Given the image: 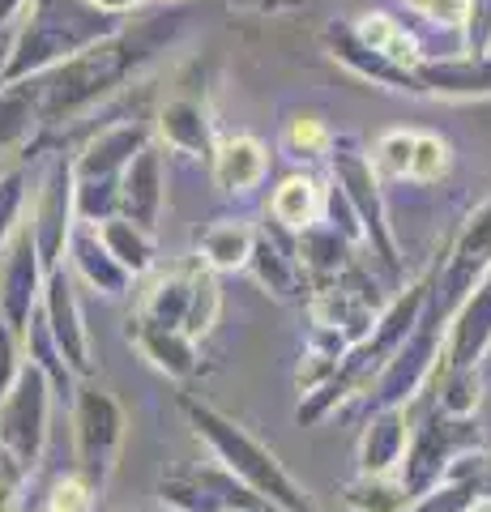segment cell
I'll use <instances>...</instances> for the list:
<instances>
[{"mask_svg":"<svg viewBox=\"0 0 491 512\" xmlns=\"http://www.w3.org/2000/svg\"><path fill=\"white\" fill-rule=\"evenodd\" d=\"M180 30H184L180 9L146 13V18H137V26H120L116 35H107L94 47H86L82 56L65 60L56 73L43 77V124H65L90 111L94 103H103L133 73L146 69L158 52H167V43Z\"/></svg>","mask_w":491,"mask_h":512,"instance_id":"6da1fadb","label":"cell"},{"mask_svg":"<svg viewBox=\"0 0 491 512\" xmlns=\"http://www.w3.org/2000/svg\"><path fill=\"white\" fill-rule=\"evenodd\" d=\"M180 410L188 427H193V436L214 453L218 466L240 478L252 495H261L265 504H274L282 512H321L312 495L291 478V470L257 436H248V427L227 419L210 402H197V397H180Z\"/></svg>","mask_w":491,"mask_h":512,"instance_id":"7a4b0ae2","label":"cell"},{"mask_svg":"<svg viewBox=\"0 0 491 512\" xmlns=\"http://www.w3.org/2000/svg\"><path fill=\"white\" fill-rule=\"evenodd\" d=\"M124 22L103 13L90 0H30V18L13 35L9 73L5 82H26V77H47L65 60L82 56L86 47L116 35Z\"/></svg>","mask_w":491,"mask_h":512,"instance_id":"3957f363","label":"cell"},{"mask_svg":"<svg viewBox=\"0 0 491 512\" xmlns=\"http://www.w3.org/2000/svg\"><path fill=\"white\" fill-rule=\"evenodd\" d=\"M474 448H483V427L479 419H462V414H445L432 410L427 419L410 431V448L402 461V483L410 487V495H423L440 487L449 478V470L462 461Z\"/></svg>","mask_w":491,"mask_h":512,"instance_id":"277c9868","label":"cell"},{"mask_svg":"<svg viewBox=\"0 0 491 512\" xmlns=\"http://www.w3.org/2000/svg\"><path fill=\"white\" fill-rule=\"evenodd\" d=\"M449 320L453 316L436 303V286H432V299H427L415 333H410V338L398 346V355L380 367V376L372 384V402L376 406H410V402H415V393H423V384L436 376L440 359H445Z\"/></svg>","mask_w":491,"mask_h":512,"instance_id":"5b68a950","label":"cell"},{"mask_svg":"<svg viewBox=\"0 0 491 512\" xmlns=\"http://www.w3.org/2000/svg\"><path fill=\"white\" fill-rule=\"evenodd\" d=\"M120 444H124L120 402L99 384H82L73 393V453H77V474L94 491H103L107 478L116 474Z\"/></svg>","mask_w":491,"mask_h":512,"instance_id":"8992f818","label":"cell"},{"mask_svg":"<svg viewBox=\"0 0 491 512\" xmlns=\"http://www.w3.org/2000/svg\"><path fill=\"white\" fill-rule=\"evenodd\" d=\"M329 171H334V184L351 197L355 214L363 222V235H368V248L393 274L398 269V244H393V231H389V210H385V192H380V171L372 163V154H363L351 137H338L334 150H329Z\"/></svg>","mask_w":491,"mask_h":512,"instance_id":"52a82bcc","label":"cell"},{"mask_svg":"<svg viewBox=\"0 0 491 512\" xmlns=\"http://www.w3.org/2000/svg\"><path fill=\"white\" fill-rule=\"evenodd\" d=\"M77 171H73V158H52L43 171V180L35 188V205H30V239L39 248V261L43 269L65 265V252L73 244V231H77Z\"/></svg>","mask_w":491,"mask_h":512,"instance_id":"ba28073f","label":"cell"},{"mask_svg":"<svg viewBox=\"0 0 491 512\" xmlns=\"http://www.w3.org/2000/svg\"><path fill=\"white\" fill-rule=\"evenodd\" d=\"M52 393L56 384L47 380L43 367L26 363L18 384L0 402V444L9 448L22 466L35 474L47 448V423H52Z\"/></svg>","mask_w":491,"mask_h":512,"instance_id":"9c48e42d","label":"cell"},{"mask_svg":"<svg viewBox=\"0 0 491 512\" xmlns=\"http://www.w3.org/2000/svg\"><path fill=\"white\" fill-rule=\"evenodd\" d=\"M158 495H163V504L176 508V512H252L261 504V495H252L240 478L227 474L223 466L163 474Z\"/></svg>","mask_w":491,"mask_h":512,"instance_id":"30bf717a","label":"cell"},{"mask_svg":"<svg viewBox=\"0 0 491 512\" xmlns=\"http://www.w3.org/2000/svg\"><path fill=\"white\" fill-rule=\"evenodd\" d=\"M487 269H491V197L474 205L462 235L453 239V256H449L445 274H440L436 303L453 316L457 308H462V299L479 286V278L487 274Z\"/></svg>","mask_w":491,"mask_h":512,"instance_id":"8fae6325","label":"cell"},{"mask_svg":"<svg viewBox=\"0 0 491 512\" xmlns=\"http://www.w3.org/2000/svg\"><path fill=\"white\" fill-rule=\"evenodd\" d=\"M39 312L47 320V333H52L56 350L65 355L69 372L73 376H90L94 372V363H90V333H86V320H82V303H77L73 274H69L65 265L47 274Z\"/></svg>","mask_w":491,"mask_h":512,"instance_id":"7c38bea8","label":"cell"},{"mask_svg":"<svg viewBox=\"0 0 491 512\" xmlns=\"http://www.w3.org/2000/svg\"><path fill=\"white\" fill-rule=\"evenodd\" d=\"M43 282H47V269L39 261L35 239H30V231H18V239H13L5 252V265H0V312L22 333V342L39 316Z\"/></svg>","mask_w":491,"mask_h":512,"instance_id":"4fadbf2b","label":"cell"},{"mask_svg":"<svg viewBox=\"0 0 491 512\" xmlns=\"http://www.w3.org/2000/svg\"><path fill=\"white\" fill-rule=\"evenodd\" d=\"M321 43H325V52H329V56H334L338 64H346V69H351L355 77H363V82L385 86V90L423 94L419 73H415V69H406V64H398V60H389V56L372 52V47L355 35V26H346V22H329V26L321 30Z\"/></svg>","mask_w":491,"mask_h":512,"instance_id":"5bb4252c","label":"cell"},{"mask_svg":"<svg viewBox=\"0 0 491 512\" xmlns=\"http://www.w3.org/2000/svg\"><path fill=\"white\" fill-rule=\"evenodd\" d=\"M141 150H150L146 124H133V120L107 124L103 133H94L86 141L82 154H73V171L77 180H120Z\"/></svg>","mask_w":491,"mask_h":512,"instance_id":"9a60e30c","label":"cell"},{"mask_svg":"<svg viewBox=\"0 0 491 512\" xmlns=\"http://www.w3.org/2000/svg\"><path fill=\"white\" fill-rule=\"evenodd\" d=\"M248 269L274 299H299L308 286V269L295 256V235L287 227H278V222L257 231V248H252Z\"/></svg>","mask_w":491,"mask_h":512,"instance_id":"2e32d148","label":"cell"},{"mask_svg":"<svg viewBox=\"0 0 491 512\" xmlns=\"http://www.w3.org/2000/svg\"><path fill=\"white\" fill-rule=\"evenodd\" d=\"M491 350V269L479 278V286L462 299L445 333V363L453 367H479Z\"/></svg>","mask_w":491,"mask_h":512,"instance_id":"e0dca14e","label":"cell"},{"mask_svg":"<svg viewBox=\"0 0 491 512\" xmlns=\"http://www.w3.org/2000/svg\"><path fill=\"white\" fill-rule=\"evenodd\" d=\"M158 137H163L167 150H176L184 158H214L218 141H214V120H210V107L193 94H176L158 107Z\"/></svg>","mask_w":491,"mask_h":512,"instance_id":"ac0fdd59","label":"cell"},{"mask_svg":"<svg viewBox=\"0 0 491 512\" xmlns=\"http://www.w3.org/2000/svg\"><path fill=\"white\" fill-rule=\"evenodd\" d=\"M406 406H376L359 436V474H398L410 448Z\"/></svg>","mask_w":491,"mask_h":512,"instance_id":"d6986e66","label":"cell"},{"mask_svg":"<svg viewBox=\"0 0 491 512\" xmlns=\"http://www.w3.org/2000/svg\"><path fill=\"white\" fill-rule=\"evenodd\" d=\"M69 261H73V274L103 299H120L133 286V274L107 252V244L99 239V227H90V222H77L73 244H69Z\"/></svg>","mask_w":491,"mask_h":512,"instance_id":"ffe728a7","label":"cell"},{"mask_svg":"<svg viewBox=\"0 0 491 512\" xmlns=\"http://www.w3.org/2000/svg\"><path fill=\"white\" fill-rule=\"evenodd\" d=\"M163 201H167L163 154L150 146V150H141V154L133 158L129 171L120 175V214L154 231L158 218H163Z\"/></svg>","mask_w":491,"mask_h":512,"instance_id":"44dd1931","label":"cell"},{"mask_svg":"<svg viewBox=\"0 0 491 512\" xmlns=\"http://www.w3.org/2000/svg\"><path fill=\"white\" fill-rule=\"evenodd\" d=\"M423 94L445 99H491V56H440L419 64Z\"/></svg>","mask_w":491,"mask_h":512,"instance_id":"7402d4cb","label":"cell"},{"mask_svg":"<svg viewBox=\"0 0 491 512\" xmlns=\"http://www.w3.org/2000/svg\"><path fill=\"white\" fill-rule=\"evenodd\" d=\"M43 124V77L0 86V154L22 150Z\"/></svg>","mask_w":491,"mask_h":512,"instance_id":"603a6c76","label":"cell"},{"mask_svg":"<svg viewBox=\"0 0 491 512\" xmlns=\"http://www.w3.org/2000/svg\"><path fill=\"white\" fill-rule=\"evenodd\" d=\"M197 265H184V269H167L150 282V291L141 295V308H137V320L146 325H158V329H184L188 320V303H193V278H197Z\"/></svg>","mask_w":491,"mask_h":512,"instance_id":"cb8c5ba5","label":"cell"},{"mask_svg":"<svg viewBox=\"0 0 491 512\" xmlns=\"http://www.w3.org/2000/svg\"><path fill=\"white\" fill-rule=\"evenodd\" d=\"M210 167H214V184L223 192H252L269 171V150L248 133L223 137L210 158Z\"/></svg>","mask_w":491,"mask_h":512,"instance_id":"d4e9b609","label":"cell"},{"mask_svg":"<svg viewBox=\"0 0 491 512\" xmlns=\"http://www.w3.org/2000/svg\"><path fill=\"white\" fill-rule=\"evenodd\" d=\"M129 338L137 342L141 355L171 380H188L201 363L197 359V338H188L184 329H158V325H146V320H133Z\"/></svg>","mask_w":491,"mask_h":512,"instance_id":"484cf974","label":"cell"},{"mask_svg":"<svg viewBox=\"0 0 491 512\" xmlns=\"http://www.w3.org/2000/svg\"><path fill=\"white\" fill-rule=\"evenodd\" d=\"M351 239H346L342 231H334L329 222L321 218V222H312L308 231H299L295 235V256H299V265L308 269V278H316V282H334V278H342L346 269H351L355 261H351Z\"/></svg>","mask_w":491,"mask_h":512,"instance_id":"4316f807","label":"cell"},{"mask_svg":"<svg viewBox=\"0 0 491 512\" xmlns=\"http://www.w3.org/2000/svg\"><path fill=\"white\" fill-rule=\"evenodd\" d=\"M201 261L214 269V274H235V269H248L252 248H257V227L235 218H218L197 235Z\"/></svg>","mask_w":491,"mask_h":512,"instance_id":"83f0119b","label":"cell"},{"mask_svg":"<svg viewBox=\"0 0 491 512\" xmlns=\"http://www.w3.org/2000/svg\"><path fill=\"white\" fill-rule=\"evenodd\" d=\"M269 214L291 235L308 231L312 222H321V214H325V188L316 184L312 175H287V180L274 188V197H269Z\"/></svg>","mask_w":491,"mask_h":512,"instance_id":"f1b7e54d","label":"cell"},{"mask_svg":"<svg viewBox=\"0 0 491 512\" xmlns=\"http://www.w3.org/2000/svg\"><path fill=\"white\" fill-rule=\"evenodd\" d=\"M355 35L368 43L372 52L398 60V64H406V69H419V64L427 60V52L419 47V39L406 30V22L389 18V13H363V18L355 22Z\"/></svg>","mask_w":491,"mask_h":512,"instance_id":"f546056e","label":"cell"},{"mask_svg":"<svg viewBox=\"0 0 491 512\" xmlns=\"http://www.w3.org/2000/svg\"><path fill=\"white\" fill-rule=\"evenodd\" d=\"M99 239H103L107 252H112L133 278H137V274H146V269L154 265V256H158V248H154V231H150V227H141V222H133V218H124V214L99 222Z\"/></svg>","mask_w":491,"mask_h":512,"instance_id":"4dcf8cb0","label":"cell"},{"mask_svg":"<svg viewBox=\"0 0 491 512\" xmlns=\"http://www.w3.org/2000/svg\"><path fill=\"white\" fill-rule=\"evenodd\" d=\"M342 504L351 512H406L415 495L402 483V474H359L342 487Z\"/></svg>","mask_w":491,"mask_h":512,"instance_id":"1f68e13d","label":"cell"},{"mask_svg":"<svg viewBox=\"0 0 491 512\" xmlns=\"http://www.w3.org/2000/svg\"><path fill=\"white\" fill-rule=\"evenodd\" d=\"M432 380H436V410L462 414V419H470V414L479 410V402H483V376H479V367H453V363L440 359Z\"/></svg>","mask_w":491,"mask_h":512,"instance_id":"d6a6232c","label":"cell"},{"mask_svg":"<svg viewBox=\"0 0 491 512\" xmlns=\"http://www.w3.org/2000/svg\"><path fill=\"white\" fill-rule=\"evenodd\" d=\"M334 133H329L325 116H316V111H295V116L287 120V128H282V150H287L291 158H321L334 150Z\"/></svg>","mask_w":491,"mask_h":512,"instance_id":"836d02e7","label":"cell"},{"mask_svg":"<svg viewBox=\"0 0 491 512\" xmlns=\"http://www.w3.org/2000/svg\"><path fill=\"white\" fill-rule=\"evenodd\" d=\"M218 308H223V291H218V274L210 265H197V278H193V303H188V320H184V333L188 338H205L218 320Z\"/></svg>","mask_w":491,"mask_h":512,"instance_id":"e575fe53","label":"cell"},{"mask_svg":"<svg viewBox=\"0 0 491 512\" xmlns=\"http://www.w3.org/2000/svg\"><path fill=\"white\" fill-rule=\"evenodd\" d=\"M483 500H479V487L474 478H445L440 487L415 495V504L406 512H474Z\"/></svg>","mask_w":491,"mask_h":512,"instance_id":"d590c367","label":"cell"},{"mask_svg":"<svg viewBox=\"0 0 491 512\" xmlns=\"http://www.w3.org/2000/svg\"><path fill=\"white\" fill-rule=\"evenodd\" d=\"M22 210H26V171L9 167V171H0V256H5L9 244L18 239Z\"/></svg>","mask_w":491,"mask_h":512,"instance_id":"8d00e7d4","label":"cell"},{"mask_svg":"<svg viewBox=\"0 0 491 512\" xmlns=\"http://www.w3.org/2000/svg\"><path fill=\"white\" fill-rule=\"evenodd\" d=\"M120 214V180H77V218L99 227Z\"/></svg>","mask_w":491,"mask_h":512,"instance_id":"74e56055","label":"cell"},{"mask_svg":"<svg viewBox=\"0 0 491 512\" xmlns=\"http://www.w3.org/2000/svg\"><path fill=\"white\" fill-rule=\"evenodd\" d=\"M415 141H419V133H406V128H393V133L376 137V150H372L376 171L410 175V163H415Z\"/></svg>","mask_w":491,"mask_h":512,"instance_id":"f35d334b","label":"cell"},{"mask_svg":"<svg viewBox=\"0 0 491 512\" xmlns=\"http://www.w3.org/2000/svg\"><path fill=\"white\" fill-rule=\"evenodd\" d=\"M449 175V141L436 133H419L415 141V163H410V180L419 184H436Z\"/></svg>","mask_w":491,"mask_h":512,"instance_id":"ab89813d","label":"cell"},{"mask_svg":"<svg viewBox=\"0 0 491 512\" xmlns=\"http://www.w3.org/2000/svg\"><path fill=\"white\" fill-rule=\"evenodd\" d=\"M94 491L82 474H69V478H56L52 491L43 495V504L35 512H90L94 508Z\"/></svg>","mask_w":491,"mask_h":512,"instance_id":"60d3db41","label":"cell"},{"mask_svg":"<svg viewBox=\"0 0 491 512\" xmlns=\"http://www.w3.org/2000/svg\"><path fill=\"white\" fill-rule=\"evenodd\" d=\"M22 333L9 325L5 320V312H0V402L9 397V389L18 384V376H22V367H26V355H22Z\"/></svg>","mask_w":491,"mask_h":512,"instance_id":"b9f144b4","label":"cell"},{"mask_svg":"<svg viewBox=\"0 0 491 512\" xmlns=\"http://www.w3.org/2000/svg\"><path fill=\"white\" fill-rule=\"evenodd\" d=\"M329 227L334 231H342L351 244H368V235H363V222H359V214H355V205H351V197L338 188V184H329L325 188V214H321Z\"/></svg>","mask_w":491,"mask_h":512,"instance_id":"7bdbcfd3","label":"cell"},{"mask_svg":"<svg viewBox=\"0 0 491 512\" xmlns=\"http://www.w3.org/2000/svg\"><path fill=\"white\" fill-rule=\"evenodd\" d=\"M402 5L415 9L419 18H427L440 30H457V35H462L466 13H470V0H402Z\"/></svg>","mask_w":491,"mask_h":512,"instance_id":"ee69618b","label":"cell"},{"mask_svg":"<svg viewBox=\"0 0 491 512\" xmlns=\"http://www.w3.org/2000/svg\"><path fill=\"white\" fill-rule=\"evenodd\" d=\"M462 52L491 56V0H470V13L462 26Z\"/></svg>","mask_w":491,"mask_h":512,"instance_id":"f6af8a7d","label":"cell"},{"mask_svg":"<svg viewBox=\"0 0 491 512\" xmlns=\"http://www.w3.org/2000/svg\"><path fill=\"white\" fill-rule=\"evenodd\" d=\"M449 478H474V487H479V500L491 504V448H474V453H466L449 470Z\"/></svg>","mask_w":491,"mask_h":512,"instance_id":"bcb514c9","label":"cell"},{"mask_svg":"<svg viewBox=\"0 0 491 512\" xmlns=\"http://www.w3.org/2000/svg\"><path fill=\"white\" fill-rule=\"evenodd\" d=\"M22 487H26V483L0 478V512H18V508H22Z\"/></svg>","mask_w":491,"mask_h":512,"instance_id":"7dc6e473","label":"cell"},{"mask_svg":"<svg viewBox=\"0 0 491 512\" xmlns=\"http://www.w3.org/2000/svg\"><path fill=\"white\" fill-rule=\"evenodd\" d=\"M90 5H99L103 13H112V18H124V13L141 9V5H146V0H90Z\"/></svg>","mask_w":491,"mask_h":512,"instance_id":"c3c4849f","label":"cell"},{"mask_svg":"<svg viewBox=\"0 0 491 512\" xmlns=\"http://www.w3.org/2000/svg\"><path fill=\"white\" fill-rule=\"evenodd\" d=\"M30 5V0H0V30H5L13 18H18V13Z\"/></svg>","mask_w":491,"mask_h":512,"instance_id":"681fc988","label":"cell"},{"mask_svg":"<svg viewBox=\"0 0 491 512\" xmlns=\"http://www.w3.org/2000/svg\"><path fill=\"white\" fill-rule=\"evenodd\" d=\"M9 52H13V39L0 30V86H5V73H9Z\"/></svg>","mask_w":491,"mask_h":512,"instance_id":"f907efd6","label":"cell"},{"mask_svg":"<svg viewBox=\"0 0 491 512\" xmlns=\"http://www.w3.org/2000/svg\"><path fill=\"white\" fill-rule=\"evenodd\" d=\"M257 512H282V508H274V504H261V508H257Z\"/></svg>","mask_w":491,"mask_h":512,"instance_id":"816d5d0a","label":"cell"},{"mask_svg":"<svg viewBox=\"0 0 491 512\" xmlns=\"http://www.w3.org/2000/svg\"><path fill=\"white\" fill-rule=\"evenodd\" d=\"M474 512H491V504H479V508H474Z\"/></svg>","mask_w":491,"mask_h":512,"instance_id":"f5cc1de1","label":"cell"},{"mask_svg":"<svg viewBox=\"0 0 491 512\" xmlns=\"http://www.w3.org/2000/svg\"><path fill=\"white\" fill-rule=\"evenodd\" d=\"M167 5H176V0H167Z\"/></svg>","mask_w":491,"mask_h":512,"instance_id":"db71d44e","label":"cell"},{"mask_svg":"<svg viewBox=\"0 0 491 512\" xmlns=\"http://www.w3.org/2000/svg\"><path fill=\"white\" fill-rule=\"evenodd\" d=\"M124 512H133V508H124Z\"/></svg>","mask_w":491,"mask_h":512,"instance_id":"11a10c76","label":"cell"},{"mask_svg":"<svg viewBox=\"0 0 491 512\" xmlns=\"http://www.w3.org/2000/svg\"><path fill=\"white\" fill-rule=\"evenodd\" d=\"M0 171H5V167H0Z\"/></svg>","mask_w":491,"mask_h":512,"instance_id":"9f6ffc18","label":"cell"}]
</instances>
